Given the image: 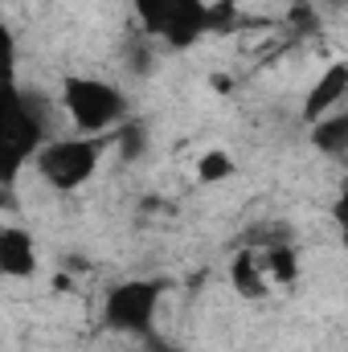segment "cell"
<instances>
[{
  "instance_id": "obj_1",
  "label": "cell",
  "mask_w": 348,
  "mask_h": 352,
  "mask_svg": "<svg viewBox=\"0 0 348 352\" xmlns=\"http://www.w3.org/2000/svg\"><path fill=\"white\" fill-rule=\"evenodd\" d=\"M58 115H62V102L50 98L45 90L37 87H17L12 90V107H8V119H4V152H8V184L25 168H33L37 152L62 135L58 131Z\"/></svg>"
},
{
  "instance_id": "obj_2",
  "label": "cell",
  "mask_w": 348,
  "mask_h": 352,
  "mask_svg": "<svg viewBox=\"0 0 348 352\" xmlns=\"http://www.w3.org/2000/svg\"><path fill=\"white\" fill-rule=\"evenodd\" d=\"M58 102H62L66 123L78 135H115L131 119L127 94L98 74H70L58 90Z\"/></svg>"
},
{
  "instance_id": "obj_3",
  "label": "cell",
  "mask_w": 348,
  "mask_h": 352,
  "mask_svg": "<svg viewBox=\"0 0 348 352\" xmlns=\"http://www.w3.org/2000/svg\"><path fill=\"white\" fill-rule=\"evenodd\" d=\"M115 144V135H54L37 160H33V173L45 188L54 192H78L83 184H90V176L98 173L107 148Z\"/></svg>"
},
{
  "instance_id": "obj_4",
  "label": "cell",
  "mask_w": 348,
  "mask_h": 352,
  "mask_svg": "<svg viewBox=\"0 0 348 352\" xmlns=\"http://www.w3.org/2000/svg\"><path fill=\"white\" fill-rule=\"evenodd\" d=\"M160 303H164V283L160 278H119L102 295L98 316H102L107 332L131 336V340H148L156 332Z\"/></svg>"
},
{
  "instance_id": "obj_5",
  "label": "cell",
  "mask_w": 348,
  "mask_h": 352,
  "mask_svg": "<svg viewBox=\"0 0 348 352\" xmlns=\"http://www.w3.org/2000/svg\"><path fill=\"white\" fill-rule=\"evenodd\" d=\"M131 8L140 29L164 50H193L201 37H209L213 0H131Z\"/></svg>"
},
{
  "instance_id": "obj_6",
  "label": "cell",
  "mask_w": 348,
  "mask_h": 352,
  "mask_svg": "<svg viewBox=\"0 0 348 352\" xmlns=\"http://www.w3.org/2000/svg\"><path fill=\"white\" fill-rule=\"evenodd\" d=\"M345 102H348V58H336L312 78V87L299 102V119H303V127H312V123L328 119L332 111H345Z\"/></svg>"
},
{
  "instance_id": "obj_7",
  "label": "cell",
  "mask_w": 348,
  "mask_h": 352,
  "mask_svg": "<svg viewBox=\"0 0 348 352\" xmlns=\"http://www.w3.org/2000/svg\"><path fill=\"white\" fill-rule=\"evenodd\" d=\"M226 278H230V291L238 299H246V303H259V299H266L274 291V283L266 274V263H262V246H254V242H242L234 250Z\"/></svg>"
},
{
  "instance_id": "obj_8",
  "label": "cell",
  "mask_w": 348,
  "mask_h": 352,
  "mask_svg": "<svg viewBox=\"0 0 348 352\" xmlns=\"http://www.w3.org/2000/svg\"><path fill=\"white\" fill-rule=\"evenodd\" d=\"M0 270L8 278H33L37 274V246L25 226H0Z\"/></svg>"
},
{
  "instance_id": "obj_9",
  "label": "cell",
  "mask_w": 348,
  "mask_h": 352,
  "mask_svg": "<svg viewBox=\"0 0 348 352\" xmlns=\"http://www.w3.org/2000/svg\"><path fill=\"white\" fill-rule=\"evenodd\" d=\"M307 140H312V148H316L320 156H328V160L348 156V111H332L328 119L312 123V127H307Z\"/></svg>"
},
{
  "instance_id": "obj_10",
  "label": "cell",
  "mask_w": 348,
  "mask_h": 352,
  "mask_svg": "<svg viewBox=\"0 0 348 352\" xmlns=\"http://www.w3.org/2000/svg\"><path fill=\"white\" fill-rule=\"evenodd\" d=\"M254 246H262V263L274 287H291L299 278V250L291 242H254Z\"/></svg>"
},
{
  "instance_id": "obj_11",
  "label": "cell",
  "mask_w": 348,
  "mask_h": 352,
  "mask_svg": "<svg viewBox=\"0 0 348 352\" xmlns=\"http://www.w3.org/2000/svg\"><path fill=\"white\" fill-rule=\"evenodd\" d=\"M234 173H238V160H234L226 148H205V152L197 156V164H193V176H197L201 184H221V180H230Z\"/></svg>"
},
{
  "instance_id": "obj_12",
  "label": "cell",
  "mask_w": 348,
  "mask_h": 352,
  "mask_svg": "<svg viewBox=\"0 0 348 352\" xmlns=\"http://www.w3.org/2000/svg\"><path fill=\"white\" fill-rule=\"evenodd\" d=\"M332 226H336V234H340V246L348 250V184L336 192V201H332Z\"/></svg>"
},
{
  "instance_id": "obj_13",
  "label": "cell",
  "mask_w": 348,
  "mask_h": 352,
  "mask_svg": "<svg viewBox=\"0 0 348 352\" xmlns=\"http://www.w3.org/2000/svg\"><path fill=\"white\" fill-rule=\"evenodd\" d=\"M316 8H348V0H312Z\"/></svg>"
},
{
  "instance_id": "obj_14",
  "label": "cell",
  "mask_w": 348,
  "mask_h": 352,
  "mask_svg": "<svg viewBox=\"0 0 348 352\" xmlns=\"http://www.w3.org/2000/svg\"><path fill=\"white\" fill-rule=\"evenodd\" d=\"M156 352H180V349H173V344H164V349H156Z\"/></svg>"
}]
</instances>
